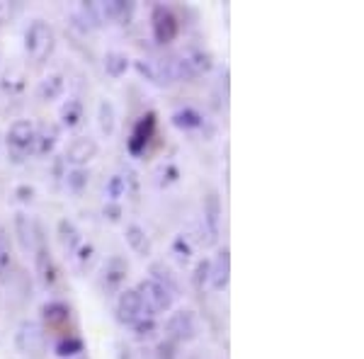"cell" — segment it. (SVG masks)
<instances>
[{"label": "cell", "instance_id": "cell-31", "mask_svg": "<svg viewBox=\"0 0 364 359\" xmlns=\"http://www.w3.org/2000/svg\"><path fill=\"white\" fill-rule=\"evenodd\" d=\"M134 333H136V338H139V340H151V338H154V335L158 333L156 318H151V316L139 318V321L134 323Z\"/></svg>", "mask_w": 364, "mask_h": 359}, {"label": "cell", "instance_id": "cell-33", "mask_svg": "<svg viewBox=\"0 0 364 359\" xmlns=\"http://www.w3.org/2000/svg\"><path fill=\"white\" fill-rule=\"evenodd\" d=\"M209 269H211V260H199L197 267H195V286L197 289H204L209 284Z\"/></svg>", "mask_w": 364, "mask_h": 359}, {"label": "cell", "instance_id": "cell-3", "mask_svg": "<svg viewBox=\"0 0 364 359\" xmlns=\"http://www.w3.org/2000/svg\"><path fill=\"white\" fill-rule=\"evenodd\" d=\"M15 347L29 359H42L49 352V335L39 321H22L15 331Z\"/></svg>", "mask_w": 364, "mask_h": 359}, {"label": "cell", "instance_id": "cell-27", "mask_svg": "<svg viewBox=\"0 0 364 359\" xmlns=\"http://www.w3.org/2000/svg\"><path fill=\"white\" fill-rule=\"evenodd\" d=\"M61 124L66 127V129H75L83 122V102L80 100H75V97H70L66 100V102L61 105Z\"/></svg>", "mask_w": 364, "mask_h": 359}, {"label": "cell", "instance_id": "cell-12", "mask_svg": "<svg viewBox=\"0 0 364 359\" xmlns=\"http://www.w3.org/2000/svg\"><path fill=\"white\" fill-rule=\"evenodd\" d=\"M117 318L124 326H134L139 318H144V304L136 289H122L119 299H117Z\"/></svg>", "mask_w": 364, "mask_h": 359}, {"label": "cell", "instance_id": "cell-19", "mask_svg": "<svg viewBox=\"0 0 364 359\" xmlns=\"http://www.w3.org/2000/svg\"><path fill=\"white\" fill-rule=\"evenodd\" d=\"M63 90H66V80H63L61 73H51L46 75V78L39 80L37 85V97L44 100V102H54L63 95Z\"/></svg>", "mask_w": 364, "mask_h": 359}, {"label": "cell", "instance_id": "cell-28", "mask_svg": "<svg viewBox=\"0 0 364 359\" xmlns=\"http://www.w3.org/2000/svg\"><path fill=\"white\" fill-rule=\"evenodd\" d=\"M54 352H56V357H61V359H75L85 352V343L80 338H75V335H66V338H61L56 343Z\"/></svg>", "mask_w": 364, "mask_h": 359}, {"label": "cell", "instance_id": "cell-34", "mask_svg": "<svg viewBox=\"0 0 364 359\" xmlns=\"http://www.w3.org/2000/svg\"><path fill=\"white\" fill-rule=\"evenodd\" d=\"M156 357L158 359H178V343H173V340H161L156 347Z\"/></svg>", "mask_w": 364, "mask_h": 359}, {"label": "cell", "instance_id": "cell-14", "mask_svg": "<svg viewBox=\"0 0 364 359\" xmlns=\"http://www.w3.org/2000/svg\"><path fill=\"white\" fill-rule=\"evenodd\" d=\"M136 5L127 3V0H107V3H97V15L100 20H109V22H119V25H127L132 20Z\"/></svg>", "mask_w": 364, "mask_h": 359}, {"label": "cell", "instance_id": "cell-29", "mask_svg": "<svg viewBox=\"0 0 364 359\" xmlns=\"http://www.w3.org/2000/svg\"><path fill=\"white\" fill-rule=\"evenodd\" d=\"M151 279L158 282L161 286H166L168 291H173L175 296L180 294V284H178V279H175V274L170 272V269L166 267L163 262H154L151 264Z\"/></svg>", "mask_w": 364, "mask_h": 359}, {"label": "cell", "instance_id": "cell-1", "mask_svg": "<svg viewBox=\"0 0 364 359\" xmlns=\"http://www.w3.org/2000/svg\"><path fill=\"white\" fill-rule=\"evenodd\" d=\"M214 66V56L202 46H187L178 56H170V68H173L175 80H195L199 75L209 73Z\"/></svg>", "mask_w": 364, "mask_h": 359}, {"label": "cell", "instance_id": "cell-10", "mask_svg": "<svg viewBox=\"0 0 364 359\" xmlns=\"http://www.w3.org/2000/svg\"><path fill=\"white\" fill-rule=\"evenodd\" d=\"M136 70L146 80H151V83H156V85L175 83L173 68H170V58H139Z\"/></svg>", "mask_w": 364, "mask_h": 359}, {"label": "cell", "instance_id": "cell-21", "mask_svg": "<svg viewBox=\"0 0 364 359\" xmlns=\"http://www.w3.org/2000/svg\"><path fill=\"white\" fill-rule=\"evenodd\" d=\"M34 257H37V269H39V277H42V282L46 286H54L56 284V264L51 260V252L49 248L42 243L34 252Z\"/></svg>", "mask_w": 364, "mask_h": 359}, {"label": "cell", "instance_id": "cell-6", "mask_svg": "<svg viewBox=\"0 0 364 359\" xmlns=\"http://www.w3.org/2000/svg\"><path fill=\"white\" fill-rule=\"evenodd\" d=\"M199 333L197 316L190 309H178L166 321V338L173 343H192Z\"/></svg>", "mask_w": 364, "mask_h": 359}, {"label": "cell", "instance_id": "cell-22", "mask_svg": "<svg viewBox=\"0 0 364 359\" xmlns=\"http://www.w3.org/2000/svg\"><path fill=\"white\" fill-rule=\"evenodd\" d=\"M124 235H127V245L136 252V255H149L151 252V240H149V235H146L144 226H139V223H129Z\"/></svg>", "mask_w": 364, "mask_h": 359}, {"label": "cell", "instance_id": "cell-32", "mask_svg": "<svg viewBox=\"0 0 364 359\" xmlns=\"http://www.w3.org/2000/svg\"><path fill=\"white\" fill-rule=\"evenodd\" d=\"M105 192H107L109 202H119V197H124V192H127V180L122 178V175H112L107 187H105Z\"/></svg>", "mask_w": 364, "mask_h": 359}, {"label": "cell", "instance_id": "cell-36", "mask_svg": "<svg viewBox=\"0 0 364 359\" xmlns=\"http://www.w3.org/2000/svg\"><path fill=\"white\" fill-rule=\"evenodd\" d=\"M119 216H122V209H119V204H117V202H109L107 207H105V219L119 221Z\"/></svg>", "mask_w": 364, "mask_h": 359}, {"label": "cell", "instance_id": "cell-20", "mask_svg": "<svg viewBox=\"0 0 364 359\" xmlns=\"http://www.w3.org/2000/svg\"><path fill=\"white\" fill-rule=\"evenodd\" d=\"M58 240H61V245L66 252H78V248L83 245V235H80L78 226H75L70 219L58 221Z\"/></svg>", "mask_w": 364, "mask_h": 359}, {"label": "cell", "instance_id": "cell-13", "mask_svg": "<svg viewBox=\"0 0 364 359\" xmlns=\"http://www.w3.org/2000/svg\"><path fill=\"white\" fill-rule=\"evenodd\" d=\"M221 197L216 190H211L207 197H204V228H207V235H209V243H214L219 238V231H221Z\"/></svg>", "mask_w": 364, "mask_h": 359}, {"label": "cell", "instance_id": "cell-18", "mask_svg": "<svg viewBox=\"0 0 364 359\" xmlns=\"http://www.w3.org/2000/svg\"><path fill=\"white\" fill-rule=\"evenodd\" d=\"M42 318L51 331H58V328H63L70 321V309L63 301H49L42 306Z\"/></svg>", "mask_w": 364, "mask_h": 359}, {"label": "cell", "instance_id": "cell-16", "mask_svg": "<svg viewBox=\"0 0 364 359\" xmlns=\"http://www.w3.org/2000/svg\"><path fill=\"white\" fill-rule=\"evenodd\" d=\"M127 272H129V264L124 257H119V255H114V257H109L107 262H105V267H102V284H105V289L107 291H117L122 286V282L127 279Z\"/></svg>", "mask_w": 364, "mask_h": 359}, {"label": "cell", "instance_id": "cell-17", "mask_svg": "<svg viewBox=\"0 0 364 359\" xmlns=\"http://www.w3.org/2000/svg\"><path fill=\"white\" fill-rule=\"evenodd\" d=\"M15 274V252L10 245V235L0 226V282H10Z\"/></svg>", "mask_w": 364, "mask_h": 359}, {"label": "cell", "instance_id": "cell-25", "mask_svg": "<svg viewBox=\"0 0 364 359\" xmlns=\"http://www.w3.org/2000/svg\"><path fill=\"white\" fill-rule=\"evenodd\" d=\"M97 127L102 136H112L117 129V109L109 100H100L97 105Z\"/></svg>", "mask_w": 364, "mask_h": 359}, {"label": "cell", "instance_id": "cell-26", "mask_svg": "<svg viewBox=\"0 0 364 359\" xmlns=\"http://www.w3.org/2000/svg\"><path fill=\"white\" fill-rule=\"evenodd\" d=\"M129 66H132V61H129L124 51H107L105 54V73L109 78H122L129 70Z\"/></svg>", "mask_w": 364, "mask_h": 359}, {"label": "cell", "instance_id": "cell-8", "mask_svg": "<svg viewBox=\"0 0 364 359\" xmlns=\"http://www.w3.org/2000/svg\"><path fill=\"white\" fill-rule=\"evenodd\" d=\"M156 127H158L156 112H146L144 117H139V122L134 124L132 136L127 141V149L132 156H141V153L146 151V146L151 144V139H154V134H156Z\"/></svg>", "mask_w": 364, "mask_h": 359}, {"label": "cell", "instance_id": "cell-24", "mask_svg": "<svg viewBox=\"0 0 364 359\" xmlns=\"http://www.w3.org/2000/svg\"><path fill=\"white\" fill-rule=\"evenodd\" d=\"M58 136H61V129H58L56 124L42 127L37 132V141H34V153H37V156H46V153H51Z\"/></svg>", "mask_w": 364, "mask_h": 359}, {"label": "cell", "instance_id": "cell-35", "mask_svg": "<svg viewBox=\"0 0 364 359\" xmlns=\"http://www.w3.org/2000/svg\"><path fill=\"white\" fill-rule=\"evenodd\" d=\"M173 252H175V255H178V260H180V262H187V260H190L192 248L185 243V235H180V238H175V243H173Z\"/></svg>", "mask_w": 364, "mask_h": 359}, {"label": "cell", "instance_id": "cell-37", "mask_svg": "<svg viewBox=\"0 0 364 359\" xmlns=\"http://www.w3.org/2000/svg\"><path fill=\"white\" fill-rule=\"evenodd\" d=\"M8 17H10V5L0 0V25H5V22H8Z\"/></svg>", "mask_w": 364, "mask_h": 359}, {"label": "cell", "instance_id": "cell-15", "mask_svg": "<svg viewBox=\"0 0 364 359\" xmlns=\"http://www.w3.org/2000/svg\"><path fill=\"white\" fill-rule=\"evenodd\" d=\"M231 282V252L228 248H224L219 252L214 262H211V269H209V284L214 291H224Z\"/></svg>", "mask_w": 364, "mask_h": 359}, {"label": "cell", "instance_id": "cell-30", "mask_svg": "<svg viewBox=\"0 0 364 359\" xmlns=\"http://www.w3.org/2000/svg\"><path fill=\"white\" fill-rule=\"evenodd\" d=\"M87 182H90V173H87L85 168H73L70 173L66 175V185L68 190L73 194H80L87 187Z\"/></svg>", "mask_w": 364, "mask_h": 359}, {"label": "cell", "instance_id": "cell-2", "mask_svg": "<svg viewBox=\"0 0 364 359\" xmlns=\"http://www.w3.org/2000/svg\"><path fill=\"white\" fill-rule=\"evenodd\" d=\"M56 49V34L54 27L46 20H32L25 29V51L32 61L44 63Z\"/></svg>", "mask_w": 364, "mask_h": 359}, {"label": "cell", "instance_id": "cell-11", "mask_svg": "<svg viewBox=\"0 0 364 359\" xmlns=\"http://www.w3.org/2000/svg\"><path fill=\"white\" fill-rule=\"evenodd\" d=\"M15 233H17V238H20V245L25 252H37L39 245L44 243L37 221L29 219V216L22 214V211L20 214H15Z\"/></svg>", "mask_w": 364, "mask_h": 359}, {"label": "cell", "instance_id": "cell-4", "mask_svg": "<svg viewBox=\"0 0 364 359\" xmlns=\"http://www.w3.org/2000/svg\"><path fill=\"white\" fill-rule=\"evenodd\" d=\"M136 291L141 296V304H144V316H151V318L170 311L175 304V299H178L173 291H168L166 286H161L158 282L151 279V277H146V279L139 282Z\"/></svg>", "mask_w": 364, "mask_h": 359}, {"label": "cell", "instance_id": "cell-9", "mask_svg": "<svg viewBox=\"0 0 364 359\" xmlns=\"http://www.w3.org/2000/svg\"><path fill=\"white\" fill-rule=\"evenodd\" d=\"M97 153H100V146H97L95 139L78 136V139H73L68 144L66 153H63V161H66L68 166H73V168H85L90 161H95Z\"/></svg>", "mask_w": 364, "mask_h": 359}, {"label": "cell", "instance_id": "cell-7", "mask_svg": "<svg viewBox=\"0 0 364 359\" xmlns=\"http://www.w3.org/2000/svg\"><path fill=\"white\" fill-rule=\"evenodd\" d=\"M151 27H154V39L158 44H170L178 39L180 34V22L178 15L166 5H156L154 15H151Z\"/></svg>", "mask_w": 364, "mask_h": 359}, {"label": "cell", "instance_id": "cell-23", "mask_svg": "<svg viewBox=\"0 0 364 359\" xmlns=\"http://www.w3.org/2000/svg\"><path fill=\"white\" fill-rule=\"evenodd\" d=\"M173 124L178 129H185V132H195L204 124V117L202 112H197L195 107H180L178 112H173Z\"/></svg>", "mask_w": 364, "mask_h": 359}, {"label": "cell", "instance_id": "cell-5", "mask_svg": "<svg viewBox=\"0 0 364 359\" xmlns=\"http://www.w3.org/2000/svg\"><path fill=\"white\" fill-rule=\"evenodd\" d=\"M34 141H37V127L29 119H17L13 127L8 129V153L13 161H25L29 153H34Z\"/></svg>", "mask_w": 364, "mask_h": 359}]
</instances>
